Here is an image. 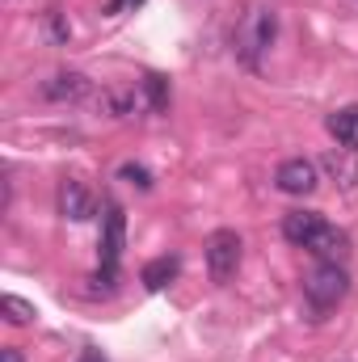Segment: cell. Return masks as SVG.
<instances>
[{"label": "cell", "instance_id": "7", "mask_svg": "<svg viewBox=\"0 0 358 362\" xmlns=\"http://www.w3.org/2000/svg\"><path fill=\"white\" fill-rule=\"evenodd\" d=\"M93 211H97V202H93V194H89L85 181L68 177L64 185H59V215H64V219L85 223V219H93Z\"/></svg>", "mask_w": 358, "mask_h": 362}, {"label": "cell", "instance_id": "2", "mask_svg": "<svg viewBox=\"0 0 358 362\" xmlns=\"http://www.w3.org/2000/svg\"><path fill=\"white\" fill-rule=\"evenodd\" d=\"M346 295H350V274H346L342 262H316L304 278V299H308V308L316 316L333 312Z\"/></svg>", "mask_w": 358, "mask_h": 362}, {"label": "cell", "instance_id": "16", "mask_svg": "<svg viewBox=\"0 0 358 362\" xmlns=\"http://www.w3.org/2000/svg\"><path fill=\"white\" fill-rule=\"evenodd\" d=\"M118 181H131V185H139V189H152V173H148L144 165H131V160L118 169Z\"/></svg>", "mask_w": 358, "mask_h": 362}, {"label": "cell", "instance_id": "19", "mask_svg": "<svg viewBox=\"0 0 358 362\" xmlns=\"http://www.w3.org/2000/svg\"><path fill=\"white\" fill-rule=\"evenodd\" d=\"M81 362H105V358H101L97 350H85V354H81Z\"/></svg>", "mask_w": 358, "mask_h": 362}, {"label": "cell", "instance_id": "13", "mask_svg": "<svg viewBox=\"0 0 358 362\" xmlns=\"http://www.w3.org/2000/svg\"><path fill=\"white\" fill-rule=\"evenodd\" d=\"M0 312H4V320H8V325H34V316H38V312H34V303H30V299H21V295H4V299H0Z\"/></svg>", "mask_w": 358, "mask_h": 362}, {"label": "cell", "instance_id": "10", "mask_svg": "<svg viewBox=\"0 0 358 362\" xmlns=\"http://www.w3.org/2000/svg\"><path fill=\"white\" fill-rule=\"evenodd\" d=\"M308 253L316 257V262H342L346 253H350V236L342 232V228H333V223H325L321 228V236L308 245Z\"/></svg>", "mask_w": 358, "mask_h": 362}, {"label": "cell", "instance_id": "15", "mask_svg": "<svg viewBox=\"0 0 358 362\" xmlns=\"http://www.w3.org/2000/svg\"><path fill=\"white\" fill-rule=\"evenodd\" d=\"M144 93H148V105H152L156 114L169 110V81H165V76H156V72L144 76Z\"/></svg>", "mask_w": 358, "mask_h": 362}, {"label": "cell", "instance_id": "5", "mask_svg": "<svg viewBox=\"0 0 358 362\" xmlns=\"http://www.w3.org/2000/svg\"><path fill=\"white\" fill-rule=\"evenodd\" d=\"M274 185H278L282 194H291V198H308V194L321 185V165H316V160H308V156H291V160H282V165H278Z\"/></svg>", "mask_w": 358, "mask_h": 362}, {"label": "cell", "instance_id": "14", "mask_svg": "<svg viewBox=\"0 0 358 362\" xmlns=\"http://www.w3.org/2000/svg\"><path fill=\"white\" fill-rule=\"evenodd\" d=\"M131 105H135V97H131V93H122V89H105V93H101V110H105L110 118H127V114H131Z\"/></svg>", "mask_w": 358, "mask_h": 362}, {"label": "cell", "instance_id": "6", "mask_svg": "<svg viewBox=\"0 0 358 362\" xmlns=\"http://www.w3.org/2000/svg\"><path fill=\"white\" fill-rule=\"evenodd\" d=\"M38 93H42L47 101H59V105H64V101H85V97L93 93V81L85 76V72H55V76L42 81Z\"/></svg>", "mask_w": 358, "mask_h": 362}, {"label": "cell", "instance_id": "9", "mask_svg": "<svg viewBox=\"0 0 358 362\" xmlns=\"http://www.w3.org/2000/svg\"><path fill=\"white\" fill-rule=\"evenodd\" d=\"M321 169L337 181L342 189H354L358 185V152H350V148H333V152L321 156Z\"/></svg>", "mask_w": 358, "mask_h": 362}, {"label": "cell", "instance_id": "4", "mask_svg": "<svg viewBox=\"0 0 358 362\" xmlns=\"http://www.w3.org/2000/svg\"><path fill=\"white\" fill-rule=\"evenodd\" d=\"M122 245H127V215H122V206L110 202L105 206V228H101V270L93 274V282H105V291H114Z\"/></svg>", "mask_w": 358, "mask_h": 362}, {"label": "cell", "instance_id": "3", "mask_svg": "<svg viewBox=\"0 0 358 362\" xmlns=\"http://www.w3.org/2000/svg\"><path fill=\"white\" fill-rule=\"evenodd\" d=\"M202 257H207V274H211V282L228 286V282L236 278V270H241V257H245V240H241V232H236V228H219V232H211L207 245H202Z\"/></svg>", "mask_w": 358, "mask_h": 362}, {"label": "cell", "instance_id": "1", "mask_svg": "<svg viewBox=\"0 0 358 362\" xmlns=\"http://www.w3.org/2000/svg\"><path fill=\"white\" fill-rule=\"evenodd\" d=\"M274 38H278V8H274L270 0H253V4L245 8V17L236 21V34H232V55H236L249 72H258V68L266 64Z\"/></svg>", "mask_w": 358, "mask_h": 362}, {"label": "cell", "instance_id": "11", "mask_svg": "<svg viewBox=\"0 0 358 362\" xmlns=\"http://www.w3.org/2000/svg\"><path fill=\"white\" fill-rule=\"evenodd\" d=\"M325 127H329V135L337 139V148L358 152V105H342V110H333V114L325 118Z\"/></svg>", "mask_w": 358, "mask_h": 362}, {"label": "cell", "instance_id": "18", "mask_svg": "<svg viewBox=\"0 0 358 362\" xmlns=\"http://www.w3.org/2000/svg\"><path fill=\"white\" fill-rule=\"evenodd\" d=\"M0 362H25V358H21L17 346H4V350H0Z\"/></svg>", "mask_w": 358, "mask_h": 362}, {"label": "cell", "instance_id": "12", "mask_svg": "<svg viewBox=\"0 0 358 362\" xmlns=\"http://www.w3.org/2000/svg\"><path fill=\"white\" fill-rule=\"evenodd\" d=\"M173 278H178V257H156V262H148V266L139 270V282H144L148 291H165Z\"/></svg>", "mask_w": 358, "mask_h": 362}, {"label": "cell", "instance_id": "17", "mask_svg": "<svg viewBox=\"0 0 358 362\" xmlns=\"http://www.w3.org/2000/svg\"><path fill=\"white\" fill-rule=\"evenodd\" d=\"M135 4H144V0H110L105 13H122V8H135Z\"/></svg>", "mask_w": 358, "mask_h": 362}, {"label": "cell", "instance_id": "8", "mask_svg": "<svg viewBox=\"0 0 358 362\" xmlns=\"http://www.w3.org/2000/svg\"><path fill=\"white\" fill-rule=\"evenodd\" d=\"M325 228V215L321 211H287L282 215V236L295 245V249H308Z\"/></svg>", "mask_w": 358, "mask_h": 362}]
</instances>
